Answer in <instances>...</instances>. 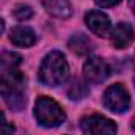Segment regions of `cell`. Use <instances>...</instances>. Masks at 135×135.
I'll return each mask as SVG.
<instances>
[{
    "instance_id": "1",
    "label": "cell",
    "mask_w": 135,
    "mask_h": 135,
    "mask_svg": "<svg viewBox=\"0 0 135 135\" xmlns=\"http://www.w3.org/2000/svg\"><path fill=\"white\" fill-rule=\"evenodd\" d=\"M24 89L26 78L19 70H16V67L2 70V97L11 110L19 111L26 105Z\"/></svg>"
},
{
    "instance_id": "2",
    "label": "cell",
    "mask_w": 135,
    "mask_h": 135,
    "mask_svg": "<svg viewBox=\"0 0 135 135\" xmlns=\"http://www.w3.org/2000/svg\"><path fill=\"white\" fill-rule=\"evenodd\" d=\"M67 76H69V64L65 57L59 51H51L49 54L45 56V59L40 64L38 70V80L45 86H59L62 84Z\"/></svg>"
},
{
    "instance_id": "3",
    "label": "cell",
    "mask_w": 135,
    "mask_h": 135,
    "mask_svg": "<svg viewBox=\"0 0 135 135\" xmlns=\"http://www.w3.org/2000/svg\"><path fill=\"white\" fill-rule=\"evenodd\" d=\"M35 118L40 126L43 127H57L65 121V111L62 107L49 99V97H38L35 102Z\"/></svg>"
},
{
    "instance_id": "4",
    "label": "cell",
    "mask_w": 135,
    "mask_h": 135,
    "mask_svg": "<svg viewBox=\"0 0 135 135\" xmlns=\"http://www.w3.org/2000/svg\"><path fill=\"white\" fill-rule=\"evenodd\" d=\"M103 105L113 113H124L130 105V97L122 84L110 86L103 94Z\"/></svg>"
},
{
    "instance_id": "5",
    "label": "cell",
    "mask_w": 135,
    "mask_h": 135,
    "mask_svg": "<svg viewBox=\"0 0 135 135\" xmlns=\"http://www.w3.org/2000/svg\"><path fill=\"white\" fill-rule=\"evenodd\" d=\"M80 126H81V130L84 133H97V135H100V133H114L116 132V124L111 119H108V118H105L102 114L86 116V118L81 119Z\"/></svg>"
},
{
    "instance_id": "6",
    "label": "cell",
    "mask_w": 135,
    "mask_h": 135,
    "mask_svg": "<svg viewBox=\"0 0 135 135\" xmlns=\"http://www.w3.org/2000/svg\"><path fill=\"white\" fill-rule=\"evenodd\" d=\"M83 72H84V78L88 83L99 84L110 76V67L103 59L91 57L86 60V64L83 67Z\"/></svg>"
},
{
    "instance_id": "7",
    "label": "cell",
    "mask_w": 135,
    "mask_h": 135,
    "mask_svg": "<svg viewBox=\"0 0 135 135\" xmlns=\"http://www.w3.org/2000/svg\"><path fill=\"white\" fill-rule=\"evenodd\" d=\"M84 19H86V26L89 27V30L95 33L97 37H107L111 32L110 19L102 11H89Z\"/></svg>"
},
{
    "instance_id": "8",
    "label": "cell",
    "mask_w": 135,
    "mask_h": 135,
    "mask_svg": "<svg viewBox=\"0 0 135 135\" xmlns=\"http://www.w3.org/2000/svg\"><path fill=\"white\" fill-rule=\"evenodd\" d=\"M111 43H113V46L114 48H118V49H122V48H127L130 43H132V40H133V30H132V27L129 26V24H126V22H119L111 32Z\"/></svg>"
},
{
    "instance_id": "9",
    "label": "cell",
    "mask_w": 135,
    "mask_h": 135,
    "mask_svg": "<svg viewBox=\"0 0 135 135\" xmlns=\"http://www.w3.org/2000/svg\"><path fill=\"white\" fill-rule=\"evenodd\" d=\"M11 43L15 46H19V48H29L32 46L35 41H37V37H35V32L30 29V27H26V26H18L11 30V37H10Z\"/></svg>"
},
{
    "instance_id": "10",
    "label": "cell",
    "mask_w": 135,
    "mask_h": 135,
    "mask_svg": "<svg viewBox=\"0 0 135 135\" xmlns=\"http://www.w3.org/2000/svg\"><path fill=\"white\" fill-rule=\"evenodd\" d=\"M46 11L57 18H69L72 15V7L69 0H45Z\"/></svg>"
},
{
    "instance_id": "11",
    "label": "cell",
    "mask_w": 135,
    "mask_h": 135,
    "mask_svg": "<svg viewBox=\"0 0 135 135\" xmlns=\"http://www.w3.org/2000/svg\"><path fill=\"white\" fill-rule=\"evenodd\" d=\"M69 48L72 52H75L76 56H86L89 54V51L92 49V43L91 40L83 35V33H76L69 40Z\"/></svg>"
},
{
    "instance_id": "12",
    "label": "cell",
    "mask_w": 135,
    "mask_h": 135,
    "mask_svg": "<svg viewBox=\"0 0 135 135\" xmlns=\"http://www.w3.org/2000/svg\"><path fill=\"white\" fill-rule=\"evenodd\" d=\"M69 97L72 99V100H80V99H83V97H86V94H88V88H86V84L83 83V81H80V80H75L72 84H70V88H69Z\"/></svg>"
},
{
    "instance_id": "13",
    "label": "cell",
    "mask_w": 135,
    "mask_h": 135,
    "mask_svg": "<svg viewBox=\"0 0 135 135\" xmlns=\"http://www.w3.org/2000/svg\"><path fill=\"white\" fill-rule=\"evenodd\" d=\"M22 57L16 52H3L2 54V70L3 69H13L21 64Z\"/></svg>"
},
{
    "instance_id": "14",
    "label": "cell",
    "mask_w": 135,
    "mask_h": 135,
    "mask_svg": "<svg viewBox=\"0 0 135 135\" xmlns=\"http://www.w3.org/2000/svg\"><path fill=\"white\" fill-rule=\"evenodd\" d=\"M32 8L30 7H27V5H18L16 8H15V11H13V16L18 19V21H27V19H30L32 18Z\"/></svg>"
},
{
    "instance_id": "15",
    "label": "cell",
    "mask_w": 135,
    "mask_h": 135,
    "mask_svg": "<svg viewBox=\"0 0 135 135\" xmlns=\"http://www.w3.org/2000/svg\"><path fill=\"white\" fill-rule=\"evenodd\" d=\"M121 2V0H95V3L102 8H110V7H114Z\"/></svg>"
},
{
    "instance_id": "16",
    "label": "cell",
    "mask_w": 135,
    "mask_h": 135,
    "mask_svg": "<svg viewBox=\"0 0 135 135\" xmlns=\"http://www.w3.org/2000/svg\"><path fill=\"white\" fill-rule=\"evenodd\" d=\"M129 7H130V10H132L133 15H135V0H129Z\"/></svg>"
},
{
    "instance_id": "17",
    "label": "cell",
    "mask_w": 135,
    "mask_h": 135,
    "mask_svg": "<svg viewBox=\"0 0 135 135\" xmlns=\"http://www.w3.org/2000/svg\"><path fill=\"white\" fill-rule=\"evenodd\" d=\"M132 127H133V130H135V121H133V124H132Z\"/></svg>"
}]
</instances>
